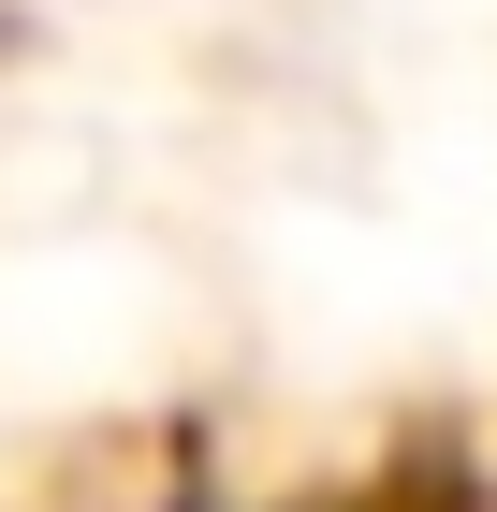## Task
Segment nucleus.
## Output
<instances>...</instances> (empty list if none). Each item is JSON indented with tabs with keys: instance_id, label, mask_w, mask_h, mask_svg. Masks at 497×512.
Returning a JSON list of instances; mask_svg holds the SVG:
<instances>
[{
	"instance_id": "f257e3e1",
	"label": "nucleus",
	"mask_w": 497,
	"mask_h": 512,
	"mask_svg": "<svg viewBox=\"0 0 497 512\" xmlns=\"http://www.w3.org/2000/svg\"><path fill=\"white\" fill-rule=\"evenodd\" d=\"M454 512H497V498H454Z\"/></svg>"
}]
</instances>
